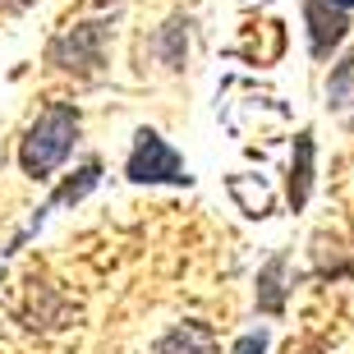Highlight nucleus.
<instances>
[{
	"label": "nucleus",
	"mask_w": 354,
	"mask_h": 354,
	"mask_svg": "<svg viewBox=\"0 0 354 354\" xmlns=\"http://www.w3.org/2000/svg\"><path fill=\"white\" fill-rule=\"evenodd\" d=\"M79 129H83L79 106L51 102L32 124H28L24 143H19V171L32 175V180L55 175L60 166H65V157L74 152V143H79Z\"/></svg>",
	"instance_id": "nucleus-1"
},
{
	"label": "nucleus",
	"mask_w": 354,
	"mask_h": 354,
	"mask_svg": "<svg viewBox=\"0 0 354 354\" xmlns=\"http://www.w3.org/2000/svg\"><path fill=\"white\" fill-rule=\"evenodd\" d=\"M106 37H111V24H106V19L65 28V32H55L51 46H46V65L88 79V74H97V69L106 65Z\"/></svg>",
	"instance_id": "nucleus-2"
},
{
	"label": "nucleus",
	"mask_w": 354,
	"mask_h": 354,
	"mask_svg": "<svg viewBox=\"0 0 354 354\" xmlns=\"http://www.w3.org/2000/svg\"><path fill=\"white\" fill-rule=\"evenodd\" d=\"M124 175L133 184H194L184 157L175 152L157 129H138L129 147V161H124Z\"/></svg>",
	"instance_id": "nucleus-3"
},
{
	"label": "nucleus",
	"mask_w": 354,
	"mask_h": 354,
	"mask_svg": "<svg viewBox=\"0 0 354 354\" xmlns=\"http://www.w3.org/2000/svg\"><path fill=\"white\" fill-rule=\"evenodd\" d=\"M304 24H308V51L313 60H327L350 32V10L331 0H304Z\"/></svg>",
	"instance_id": "nucleus-4"
},
{
	"label": "nucleus",
	"mask_w": 354,
	"mask_h": 354,
	"mask_svg": "<svg viewBox=\"0 0 354 354\" xmlns=\"http://www.w3.org/2000/svg\"><path fill=\"white\" fill-rule=\"evenodd\" d=\"M313 129H299L295 133V157H290V180H286V198L290 207L299 212L304 203H308V194H313Z\"/></svg>",
	"instance_id": "nucleus-5"
},
{
	"label": "nucleus",
	"mask_w": 354,
	"mask_h": 354,
	"mask_svg": "<svg viewBox=\"0 0 354 354\" xmlns=\"http://www.w3.org/2000/svg\"><path fill=\"white\" fill-rule=\"evenodd\" d=\"M97 180H102V161H83L79 171H74V175H69V180H65V184H60V189L51 194V203H46V207L37 212V221H32V230H37V225L46 221L51 212L69 207V203H83V198H88L92 189H97Z\"/></svg>",
	"instance_id": "nucleus-6"
},
{
	"label": "nucleus",
	"mask_w": 354,
	"mask_h": 354,
	"mask_svg": "<svg viewBox=\"0 0 354 354\" xmlns=\"http://www.w3.org/2000/svg\"><path fill=\"white\" fill-rule=\"evenodd\" d=\"M157 354H216V336L207 322H175L166 336L157 341Z\"/></svg>",
	"instance_id": "nucleus-7"
},
{
	"label": "nucleus",
	"mask_w": 354,
	"mask_h": 354,
	"mask_svg": "<svg viewBox=\"0 0 354 354\" xmlns=\"http://www.w3.org/2000/svg\"><path fill=\"white\" fill-rule=\"evenodd\" d=\"M286 272H290V253H276L272 263L258 272V313H267V317L286 313Z\"/></svg>",
	"instance_id": "nucleus-8"
},
{
	"label": "nucleus",
	"mask_w": 354,
	"mask_h": 354,
	"mask_svg": "<svg viewBox=\"0 0 354 354\" xmlns=\"http://www.w3.org/2000/svg\"><path fill=\"white\" fill-rule=\"evenodd\" d=\"M327 102H331V111H354V51L345 55L341 65H336V74H331Z\"/></svg>",
	"instance_id": "nucleus-9"
},
{
	"label": "nucleus",
	"mask_w": 354,
	"mask_h": 354,
	"mask_svg": "<svg viewBox=\"0 0 354 354\" xmlns=\"http://www.w3.org/2000/svg\"><path fill=\"white\" fill-rule=\"evenodd\" d=\"M161 46H166V65L180 69L184 65V46H189V19H171L161 28Z\"/></svg>",
	"instance_id": "nucleus-10"
},
{
	"label": "nucleus",
	"mask_w": 354,
	"mask_h": 354,
	"mask_svg": "<svg viewBox=\"0 0 354 354\" xmlns=\"http://www.w3.org/2000/svg\"><path fill=\"white\" fill-rule=\"evenodd\" d=\"M267 341H272V336H267V331L258 327V331H249V336H239L230 354H267Z\"/></svg>",
	"instance_id": "nucleus-11"
},
{
	"label": "nucleus",
	"mask_w": 354,
	"mask_h": 354,
	"mask_svg": "<svg viewBox=\"0 0 354 354\" xmlns=\"http://www.w3.org/2000/svg\"><path fill=\"white\" fill-rule=\"evenodd\" d=\"M331 5H341V10H354V0H331Z\"/></svg>",
	"instance_id": "nucleus-12"
}]
</instances>
